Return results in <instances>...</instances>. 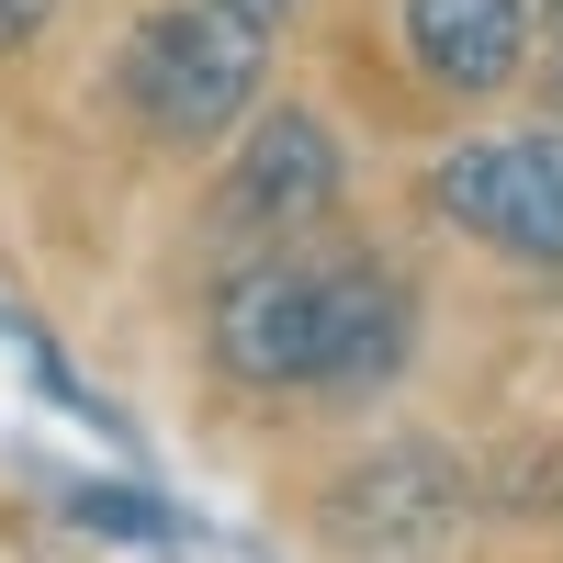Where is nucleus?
Here are the masks:
<instances>
[{"mask_svg": "<svg viewBox=\"0 0 563 563\" xmlns=\"http://www.w3.org/2000/svg\"><path fill=\"white\" fill-rule=\"evenodd\" d=\"M271 68V23H249L238 0H169L124 45V102L158 147H214L225 124H249Z\"/></svg>", "mask_w": 563, "mask_h": 563, "instance_id": "f257e3e1", "label": "nucleus"}, {"mask_svg": "<svg viewBox=\"0 0 563 563\" xmlns=\"http://www.w3.org/2000/svg\"><path fill=\"white\" fill-rule=\"evenodd\" d=\"M429 203H440V225H462L474 249L519 260V271H563V124L451 147V158L429 169Z\"/></svg>", "mask_w": 563, "mask_h": 563, "instance_id": "f03ea898", "label": "nucleus"}, {"mask_svg": "<svg viewBox=\"0 0 563 563\" xmlns=\"http://www.w3.org/2000/svg\"><path fill=\"white\" fill-rule=\"evenodd\" d=\"M214 372L238 395H316L327 372V271L316 260H249L214 294Z\"/></svg>", "mask_w": 563, "mask_h": 563, "instance_id": "7ed1b4c3", "label": "nucleus"}, {"mask_svg": "<svg viewBox=\"0 0 563 563\" xmlns=\"http://www.w3.org/2000/svg\"><path fill=\"white\" fill-rule=\"evenodd\" d=\"M462 462L440 440H384L372 462H350L339 485H327V541H339L350 563H417V552H440L462 530Z\"/></svg>", "mask_w": 563, "mask_h": 563, "instance_id": "20e7f679", "label": "nucleus"}, {"mask_svg": "<svg viewBox=\"0 0 563 563\" xmlns=\"http://www.w3.org/2000/svg\"><path fill=\"white\" fill-rule=\"evenodd\" d=\"M225 238H294V225H327L339 214V135H327L316 113H260L238 169H225Z\"/></svg>", "mask_w": 563, "mask_h": 563, "instance_id": "39448f33", "label": "nucleus"}, {"mask_svg": "<svg viewBox=\"0 0 563 563\" xmlns=\"http://www.w3.org/2000/svg\"><path fill=\"white\" fill-rule=\"evenodd\" d=\"M395 34L429 90L451 102H485L530 68V0H395Z\"/></svg>", "mask_w": 563, "mask_h": 563, "instance_id": "423d86ee", "label": "nucleus"}, {"mask_svg": "<svg viewBox=\"0 0 563 563\" xmlns=\"http://www.w3.org/2000/svg\"><path fill=\"white\" fill-rule=\"evenodd\" d=\"M406 339H417V294H406V282L384 260H327V372H316V395L395 384Z\"/></svg>", "mask_w": 563, "mask_h": 563, "instance_id": "0eeeda50", "label": "nucleus"}, {"mask_svg": "<svg viewBox=\"0 0 563 563\" xmlns=\"http://www.w3.org/2000/svg\"><path fill=\"white\" fill-rule=\"evenodd\" d=\"M68 519L79 530H113V541H169V507L135 496V485H68Z\"/></svg>", "mask_w": 563, "mask_h": 563, "instance_id": "6e6552de", "label": "nucleus"}, {"mask_svg": "<svg viewBox=\"0 0 563 563\" xmlns=\"http://www.w3.org/2000/svg\"><path fill=\"white\" fill-rule=\"evenodd\" d=\"M45 23H57V0H0V57H12V45H34Z\"/></svg>", "mask_w": 563, "mask_h": 563, "instance_id": "1a4fd4ad", "label": "nucleus"}, {"mask_svg": "<svg viewBox=\"0 0 563 563\" xmlns=\"http://www.w3.org/2000/svg\"><path fill=\"white\" fill-rule=\"evenodd\" d=\"M238 12H249V23H282V12H294V0H238Z\"/></svg>", "mask_w": 563, "mask_h": 563, "instance_id": "9d476101", "label": "nucleus"}, {"mask_svg": "<svg viewBox=\"0 0 563 563\" xmlns=\"http://www.w3.org/2000/svg\"><path fill=\"white\" fill-rule=\"evenodd\" d=\"M552 34H563V0H552Z\"/></svg>", "mask_w": 563, "mask_h": 563, "instance_id": "9b49d317", "label": "nucleus"}]
</instances>
